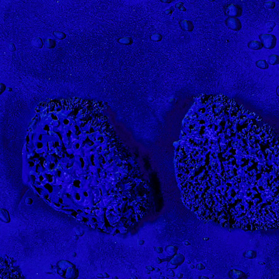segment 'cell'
Wrapping results in <instances>:
<instances>
[{"label": "cell", "instance_id": "1", "mask_svg": "<svg viewBox=\"0 0 279 279\" xmlns=\"http://www.w3.org/2000/svg\"><path fill=\"white\" fill-rule=\"evenodd\" d=\"M258 37L263 46L265 49H272L276 46L277 37L274 34H260Z\"/></svg>", "mask_w": 279, "mask_h": 279}, {"label": "cell", "instance_id": "2", "mask_svg": "<svg viewBox=\"0 0 279 279\" xmlns=\"http://www.w3.org/2000/svg\"><path fill=\"white\" fill-rule=\"evenodd\" d=\"M243 8L241 6L231 4L226 8V14L232 17H240L242 14Z\"/></svg>", "mask_w": 279, "mask_h": 279}, {"label": "cell", "instance_id": "3", "mask_svg": "<svg viewBox=\"0 0 279 279\" xmlns=\"http://www.w3.org/2000/svg\"><path fill=\"white\" fill-rule=\"evenodd\" d=\"M226 23L229 29L233 31H239L241 29V23L240 20L236 17H230L226 20Z\"/></svg>", "mask_w": 279, "mask_h": 279}, {"label": "cell", "instance_id": "4", "mask_svg": "<svg viewBox=\"0 0 279 279\" xmlns=\"http://www.w3.org/2000/svg\"><path fill=\"white\" fill-rule=\"evenodd\" d=\"M248 46L249 49L252 50H260L263 48L262 44L261 42L257 41H251L249 42Z\"/></svg>", "mask_w": 279, "mask_h": 279}, {"label": "cell", "instance_id": "5", "mask_svg": "<svg viewBox=\"0 0 279 279\" xmlns=\"http://www.w3.org/2000/svg\"><path fill=\"white\" fill-rule=\"evenodd\" d=\"M268 63L271 65H276L279 63V56L277 55H271L268 58Z\"/></svg>", "mask_w": 279, "mask_h": 279}, {"label": "cell", "instance_id": "6", "mask_svg": "<svg viewBox=\"0 0 279 279\" xmlns=\"http://www.w3.org/2000/svg\"><path fill=\"white\" fill-rule=\"evenodd\" d=\"M256 65L260 68H267L268 67V64L265 60L258 61L257 62H256Z\"/></svg>", "mask_w": 279, "mask_h": 279}, {"label": "cell", "instance_id": "7", "mask_svg": "<svg viewBox=\"0 0 279 279\" xmlns=\"http://www.w3.org/2000/svg\"><path fill=\"white\" fill-rule=\"evenodd\" d=\"M178 144H179V143H178V142L175 141V142H174L173 143V145H174V146H175V147H176V146H177V145H178Z\"/></svg>", "mask_w": 279, "mask_h": 279}, {"label": "cell", "instance_id": "8", "mask_svg": "<svg viewBox=\"0 0 279 279\" xmlns=\"http://www.w3.org/2000/svg\"><path fill=\"white\" fill-rule=\"evenodd\" d=\"M173 100V97H170L169 99V103H171Z\"/></svg>", "mask_w": 279, "mask_h": 279}, {"label": "cell", "instance_id": "9", "mask_svg": "<svg viewBox=\"0 0 279 279\" xmlns=\"http://www.w3.org/2000/svg\"><path fill=\"white\" fill-rule=\"evenodd\" d=\"M27 189V188H25L24 189V190H23V191H22V196H23L24 193H25V192L26 190Z\"/></svg>", "mask_w": 279, "mask_h": 279}]
</instances>
